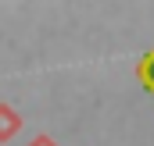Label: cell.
Here are the masks:
<instances>
[{"label": "cell", "instance_id": "3", "mask_svg": "<svg viewBox=\"0 0 154 146\" xmlns=\"http://www.w3.org/2000/svg\"><path fill=\"white\" fill-rule=\"evenodd\" d=\"M29 146H57L50 136H36V139H29Z\"/></svg>", "mask_w": 154, "mask_h": 146}, {"label": "cell", "instance_id": "1", "mask_svg": "<svg viewBox=\"0 0 154 146\" xmlns=\"http://www.w3.org/2000/svg\"><path fill=\"white\" fill-rule=\"evenodd\" d=\"M18 128H22V114H18L14 107H7V104H0V143L14 139Z\"/></svg>", "mask_w": 154, "mask_h": 146}, {"label": "cell", "instance_id": "2", "mask_svg": "<svg viewBox=\"0 0 154 146\" xmlns=\"http://www.w3.org/2000/svg\"><path fill=\"white\" fill-rule=\"evenodd\" d=\"M136 82H140L147 93H154V50H147V54L136 61Z\"/></svg>", "mask_w": 154, "mask_h": 146}]
</instances>
